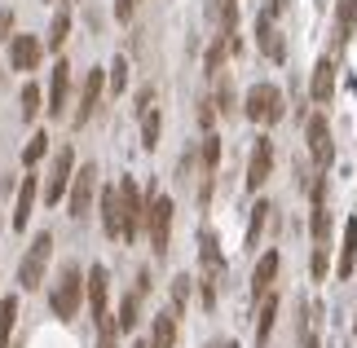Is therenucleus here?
Returning a JSON list of instances; mask_svg holds the SVG:
<instances>
[{"label":"nucleus","instance_id":"nucleus-1","mask_svg":"<svg viewBox=\"0 0 357 348\" xmlns=\"http://www.w3.org/2000/svg\"><path fill=\"white\" fill-rule=\"evenodd\" d=\"M79 304H84V273H79V264H62L58 282L49 291V309H53V317L71 322L79 313Z\"/></svg>","mask_w":357,"mask_h":348},{"label":"nucleus","instance_id":"nucleus-2","mask_svg":"<svg viewBox=\"0 0 357 348\" xmlns=\"http://www.w3.org/2000/svg\"><path fill=\"white\" fill-rule=\"evenodd\" d=\"M115 190H119V239H123V243H132L137 234L146 229V194L137 190V181H132V176H123Z\"/></svg>","mask_w":357,"mask_h":348},{"label":"nucleus","instance_id":"nucleus-3","mask_svg":"<svg viewBox=\"0 0 357 348\" xmlns=\"http://www.w3.org/2000/svg\"><path fill=\"white\" fill-rule=\"evenodd\" d=\"M49 256H53V234H49V229H40L36 239H31V247H26L22 264H18V282H22V291H40V287H45Z\"/></svg>","mask_w":357,"mask_h":348},{"label":"nucleus","instance_id":"nucleus-4","mask_svg":"<svg viewBox=\"0 0 357 348\" xmlns=\"http://www.w3.org/2000/svg\"><path fill=\"white\" fill-rule=\"evenodd\" d=\"M172 199L168 194H150L146 199V229H150V247L155 256H168V239H172Z\"/></svg>","mask_w":357,"mask_h":348},{"label":"nucleus","instance_id":"nucleus-5","mask_svg":"<svg viewBox=\"0 0 357 348\" xmlns=\"http://www.w3.org/2000/svg\"><path fill=\"white\" fill-rule=\"evenodd\" d=\"M243 115L252 123H278L282 119V89L278 84H252L243 97Z\"/></svg>","mask_w":357,"mask_h":348},{"label":"nucleus","instance_id":"nucleus-6","mask_svg":"<svg viewBox=\"0 0 357 348\" xmlns=\"http://www.w3.org/2000/svg\"><path fill=\"white\" fill-rule=\"evenodd\" d=\"M93 199H98V163H79V172H71V186H66V207H71V216L84 220L93 212Z\"/></svg>","mask_w":357,"mask_h":348},{"label":"nucleus","instance_id":"nucleus-7","mask_svg":"<svg viewBox=\"0 0 357 348\" xmlns=\"http://www.w3.org/2000/svg\"><path fill=\"white\" fill-rule=\"evenodd\" d=\"M305 142H309V155L318 168H331L335 159V142H331V123H326L322 110H313V115L305 119Z\"/></svg>","mask_w":357,"mask_h":348},{"label":"nucleus","instance_id":"nucleus-8","mask_svg":"<svg viewBox=\"0 0 357 348\" xmlns=\"http://www.w3.org/2000/svg\"><path fill=\"white\" fill-rule=\"evenodd\" d=\"M71 172H75V150H58V159H53V168H49V181H45V203L49 207H58L66 199V186H71Z\"/></svg>","mask_w":357,"mask_h":348},{"label":"nucleus","instance_id":"nucleus-9","mask_svg":"<svg viewBox=\"0 0 357 348\" xmlns=\"http://www.w3.org/2000/svg\"><path fill=\"white\" fill-rule=\"evenodd\" d=\"M84 296H89L93 322H106L111 317V309H106V300H111V273H106V264H93L84 273Z\"/></svg>","mask_w":357,"mask_h":348},{"label":"nucleus","instance_id":"nucleus-10","mask_svg":"<svg viewBox=\"0 0 357 348\" xmlns=\"http://www.w3.org/2000/svg\"><path fill=\"white\" fill-rule=\"evenodd\" d=\"M102 93H106V71L102 66H93V71L84 75V89H79V110H75V128H84V123L93 119V110H98V102H102Z\"/></svg>","mask_w":357,"mask_h":348},{"label":"nucleus","instance_id":"nucleus-11","mask_svg":"<svg viewBox=\"0 0 357 348\" xmlns=\"http://www.w3.org/2000/svg\"><path fill=\"white\" fill-rule=\"evenodd\" d=\"M273 176V137H256L252 159H247V190H260Z\"/></svg>","mask_w":357,"mask_h":348},{"label":"nucleus","instance_id":"nucleus-12","mask_svg":"<svg viewBox=\"0 0 357 348\" xmlns=\"http://www.w3.org/2000/svg\"><path fill=\"white\" fill-rule=\"evenodd\" d=\"M45 62V40L40 36H13L9 40V66L13 71H36Z\"/></svg>","mask_w":357,"mask_h":348},{"label":"nucleus","instance_id":"nucleus-13","mask_svg":"<svg viewBox=\"0 0 357 348\" xmlns=\"http://www.w3.org/2000/svg\"><path fill=\"white\" fill-rule=\"evenodd\" d=\"M66 97H71V66L58 58L53 62V75H49V106H45L53 119L66 115Z\"/></svg>","mask_w":357,"mask_h":348},{"label":"nucleus","instance_id":"nucleus-14","mask_svg":"<svg viewBox=\"0 0 357 348\" xmlns=\"http://www.w3.org/2000/svg\"><path fill=\"white\" fill-rule=\"evenodd\" d=\"M278 269H282V256L278 252H265L256 260V269H252V300L260 304L273 291V278H278Z\"/></svg>","mask_w":357,"mask_h":348},{"label":"nucleus","instance_id":"nucleus-15","mask_svg":"<svg viewBox=\"0 0 357 348\" xmlns=\"http://www.w3.org/2000/svg\"><path fill=\"white\" fill-rule=\"evenodd\" d=\"M36 194H40V181L26 172L18 181V199H13V229H26V220H31V212H36Z\"/></svg>","mask_w":357,"mask_h":348},{"label":"nucleus","instance_id":"nucleus-16","mask_svg":"<svg viewBox=\"0 0 357 348\" xmlns=\"http://www.w3.org/2000/svg\"><path fill=\"white\" fill-rule=\"evenodd\" d=\"M309 97L318 106H326L335 97V58H318V66H313V84H309Z\"/></svg>","mask_w":357,"mask_h":348},{"label":"nucleus","instance_id":"nucleus-17","mask_svg":"<svg viewBox=\"0 0 357 348\" xmlns=\"http://www.w3.org/2000/svg\"><path fill=\"white\" fill-rule=\"evenodd\" d=\"M256 36H260V49H265V58H273V62H282V58H287V45H282L278 27H273V13H260Z\"/></svg>","mask_w":357,"mask_h":348},{"label":"nucleus","instance_id":"nucleus-18","mask_svg":"<svg viewBox=\"0 0 357 348\" xmlns=\"http://www.w3.org/2000/svg\"><path fill=\"white\" fill-rule=\"evenodd\" d=\"M199 260H203V269H208V282H212L216 273H225L221 243H216V234H212V229H203V234H199Z\"/></svg>","mask_w":357,"mask_h":348},{"label":"nucleus","instance_id":"nucleus-19","mask_svg":"<svg viewBox=\"0 0 357 348\" xmlns=\"http://www.w3.org/2000/svg\"><path fill=\"white\" fill-rule=\"evenodd\" d=\"M98 212H102V229H106V239H119V190H115V186H106V190H102Z\"/></svg>","mask_w":357,"mask_h":348},{"label":"nucleus","instance_id":"nucleus-20","mask_svg":"<svg viewBox=\"0 0 357 348\" xmlns=\"http://www.w3.org/2000/svg\"><path fill=\"white\" fill-rule=\"evenodd\" d=\"M357 269V216L344 220V247H340V260H335V273L349 278Z\"/></svg>","mask_w":357,"mask_h":348},{"label":"nucleus","instance_id":"nucleus-21","mask_svg":"<svg viewBox=\"0 0 357 348\" xmlns=\"http://www.w3.org/2000/svg\"><path fill=\"white\" fill-rule=\"evenodd\" d=\"M176 344V309L155 313V326H150V348H172Z\"/></svg>","mask_w":357,"mask_h":348},{"label":"nucleus","instance_id":"nucleus-22","mask_svg":"<svg viewBox=\"0 0 357 348\" xmlns=\"http://www.w3.org/2000/svg\"><path fill=\"white\" fill-rule=\"evenodd\" d=\"M357 31V0H340L335 5V45L344 49Z\"/></svg>","mask_w":357,"mask_h":348},{"label":"nucleus","instance_id":"nucleus-23","mask_svg":"<svg viewBox=\"0 0 357 348\" xmlns=\"http://www.w3.org/2000/svg\"><path fill=\"white\" fill-rule=\"evenodd\" d=\"M212 18L221 27V36L238 40V0H212Z\"/></svg>","mask_w":357,"mask_h":348},{"label":"nucleus","instance_id":"nucleus-24","mask_svg":"<svg viewBox=\"0 0 357 348\" xmlns=\"http://www.w3.org/2000/svg\"><path fill=\"white\" fill-rule=\"evenodd\" d=\"M142 322V296H137V291H128V296L119 300V317H115V331L119 335H128V331Z\"/></svg>","mask_w":357,"mask_h":348},{"label":"nucleus","instance_id":"nucleus-25","mask_svg":"<svg viewBox=\"0 0 357 348\" xmlns=\"http://www.w3.org/2000/svg\"><path fill=\"white\" fill-rule=\"evenodd\" d=\"M66 36H71V9H58V13H53L49 36H45V49H49V53H62Z\"/></svg>","mask_w":357,"mask_h":348},{"label":"nucleus","instance_id":"nucleus-26","mask_svg":"<svg viewBox=\"0 0 357 348\" xmlns=\"http://www.w3.org/2000/svg\"><path fill=\"white\" fill-rule=\"evenodd\" d=\"M273 317H278V296H269L260 300V317H256V344H269V331H273Z\"/></svg>","mask_w":357,"mask_h":348},{"label":"nucleus","instance_id":"nucleus-27","mask_svg":"<svg viewBox=\"0 0 357 348\" xmlns=\"http://www.w3.org/2000/svg\"><path fill=\"white\" fill-rule=\"evenodd\" d=\"M13 326H18V296H5L0 300V348H9Z\"/></svg>","mask_w":357,"mask_h":348},{"label":"nucleus","instance_id":"nucleus-28","mask_svg":"<svg viewBox=\"0 0 357 348\" xmlns=\"http://www.w3.org/2000/svg\"><path fill=\"white\" fill-rule=\"evenodd\" d=\"M269 212H273V203H256L252 207V225H247V247H252V252H256L260 234H265V225H269Z\"/></svg>","mask_w":357,"mask_h":348},{"label":"nucleus","instance_id":"nucleus-29","mask_svg":"<svg viewBox=\"0 0 357 348\" xmlns=\"http://www.w3.org/2000/svg\"><path fill=\"white\" fill-rule=\"evenodd\" d=\"M45 150H49V133L40 128V133H31V142L22 146V163H26V168H36V163L45 159Z\"/></svg>","mask_w":357,"mask_h":348},{"label":"nucleus","instance_id":"nucleus-30","mask_svg":"<svg viewBox=\"0 0 357 348\" xmlns=\"http://www.w3.org/2000/svg\"><path fill=\"white\" fill-rule=\"evenodd\" d=\"M142 146H146V150L159 146V110H155V106L142 110Z\"/></svg>","mask_w":357,"mask_h":348},{"label":"nucleus","instance_id":"nucleus-31","mask_svg":"<svg viewBox=\"0 0 357 348\" xmlns=\"http://www.w3.org/2000/svg\"><path fill=\"white\" fill-rule=\"evenodd\" d=\"M216 163H221V137H203V168L216 172Z\"/></svg>","mask_w":357,"mask_h":348},{"label":"nucleus","instance_id":"nucleus-32","mask_svg":"<svg viewBox=\"0 0 357 348\" xmlns=\"http://www.w3.org/2000/svg\"><path fill=\"white\" fill-rule=\"evenodd\" d=\"M98 348H119V331H115V317L98 322Z\"/></svg>","mask_w":357,"mask_h":348},{"label":"nucleus","instance_id":"nucleus-33","mask_svg":"<svg viewBox=\"0 0 357 348\" xmlns=\"http://www.w3.org/2000/svg\"><path fill=\"white\" fill-rule=\"evenodd\" d=\"M36 115H40V89L26 84L22 89V119H36Z\"/></svg>","mask_w":357,"mask_h":348},{"label":"nucleus","instance_id":"nucleus-34","mask_svg":"<svg viewBox=\"0 0 357 348\" xmlns=\"http://www.w3.org/2000/svg\"><path fill=\"white\" fill-rule=\"evenodd\" d=\"M123 89H128V62H123V58H115V66H111V93L119 97Z\"/></svg>","mask_w":357,"mask_h":348},{"label":"nucleus","instance_id":"nucleus-35","mask_svg":"<svg viewBox=\"0 0 357 348\" xmlns=\"http://www.w3.org/2000/svg\"><path fill=\"white\" fill-rule=\"evenodd\" d=\"M185 300H190V278L181 273V278H176V282H172V309L181 313V304H185Z\"/></svg>","mask_w":357,"mask_h":348},{"label":"nucleus","instance_id":"nucleus-36","mask_svg":"<svg viewBox=\"0 0 357 348\" xmlns=\"http://www.w3.org/2000/svg\"><path fill=\"white\" fill-rule=\"evenodd\" d=\"M137 5H142V0H115V18H119V22H132Z\"/></svg>","mask_w":357,"mask_h":348},{"label":"nucleus","instance_id":"nucleus-37","mask_svg":"<svg viewBox=\"0 0 357 348\" xmlns=\"http://www.w3.org/2000/svg\"><path fill=\"white\" fill-rule=\"evenodd\" d=\"M9 31H13V13L0 9V36H9Z\"/></svg>","mask_w":357,"mask_h":348},{"label":"nucleus","instance_id":"nucleus-38","mask_svg":"<svg viewBox=\"0 0 357 348\" xmlns=\"http://www.w3.org/2000/svg\"><path fill=\"white\" fill-rule=\"evenodd\" d=\"M132 348H150V340H137V344H132Z\"/></svg>","mask_w":357,"mask_h":348},{"label":"nucleus","instance_id":"nucleus-39","mask_svg":"<svg viewBox=\"0 0 357 348\" xmlns=\"http://www.w3.org/2000/svg\"><path fill=\"white\" fill-rule=\"evenodd\" d=\"M305 348H318V340H309V344H305Z\"/></svg>","mask_w":357,"mask_h":348},{"label":"nucleus","instance_id":"nucleus-40","mask_svg":"<svg viewBox=\"0 0 357 348\" xmlns=\"http://www.w3.org/2000/svg\"><path fill=\"white\" fill-rule=\"evenodd\" d=\"M353 331H357V317H353Z\"/></svg>","mask_w":357,"mask_h":348}]
</instances>
